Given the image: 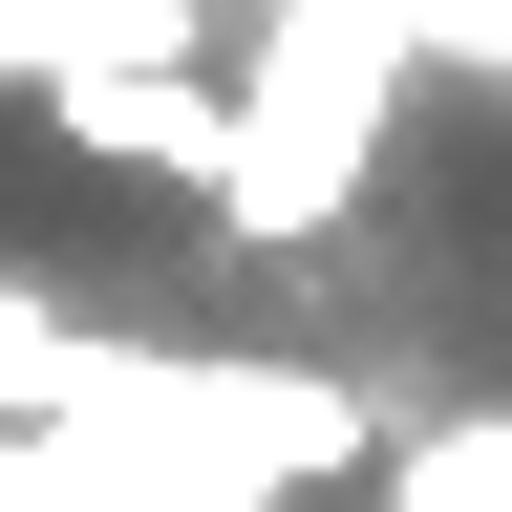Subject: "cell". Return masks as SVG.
Wrapping results in <instances>:
<instances>
[{
	"instance_id": "1",
	"label": "cell",
	"mask_w": 512,
	"mask_h": 512,
	"mask_svg": "<svg viewBox=\"0 0 512 512\" xmlns=\"http://www.w3.org/2000/svg\"><path fill=\"white\" fill-rule=\"evenodd\" d=\"M43 448H86L128 512H278L320 470H384L363 384L342 363H256V342H128V384L86 427H43Z\"/></svg>"
},
{
	"instance_id": "2",
	"label": "cell",
	"mask_w": 512,
	"mask_h": 512,
	"mask_svg": "<svg viewBox=\"0 0 512 512\" xmlns=\"http://www.w3.org/2000/svg\"><path fill=\"white\" fill-rule=\"evenodd\" d=\"M406 86H427L406 0H278L256 64H235V192H214V235H256V256L342 235L363 171H384V128H406Z\"/></svg>"
},
{
	"instance_id": "3",
	"label": "cell",
	"mask_w": 512,
	"mask_h": 512,
	"mask_svg": "<svg viewBox=\"0 0 512 512\" xmlns=\"http://www.w3.org/2000/svg\"><path fill=\"white\" fill-rule=\"evenodd\" d=\"M43 128L86 171H171V192H235V86L214 64H64L43 86Z\"/></svg>"
},
{
	"instance_id": "4",
	"label": "cell",
	"mask_w": 512,
	"mask_h": 512,
	"mask_svg": "<svg viewBox=\"0 0 512 512\" xmlns=\"http://www.w3.org/2000/svg\"><path fill=\"white\" fill-rule=\"evenodd\" d=\"M107 384H128V342H107L86 299H64V278H0V448H43V427H86Z\"/></svg>"
},
{
	"instance_id": "5",
	"label": "cell",
	"mask_w": 512,
	"mask_h": 512,
	"mask_svg": "<svg viewBox=\"0 0 512 512\" xmlns=\"http://www.w3.org/2000/svg\"><path fill=\"white\" fill-rule=\"evenodd\" d=\"M64 64H192V0H0V86H64Z\"/></svg>"
},
{
	"instance_id": "6",
	"label": "cell",
	"mask_w": 512,
	"mask_h": 512,
	"mask_svg": "<svg viewBox=\"0 0 512 512\" xmlns=\"http://www.w3.org/2000/svg\"><path fill=\"white\" fill-rule=\"evenodd\" d=\"M363 512H512V406H427V427L363 470Z\"/></svg>"
},
{
	"instance_id": "7",
	"label": "cell",
	"mask_w": 512,
	"mask_h": 512,
	"mask_svg": "<svg viewBox=\"0 0 512 512\" xmlns=\"http://www.w3.org/2000/svg\"><path fill=\"white\" fill-rule=\"evenodd\" d=\"M406 43H427V64H491V86H512V0H406Z\"/></svg>"
}]
</instances>
